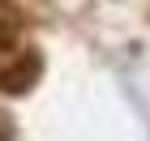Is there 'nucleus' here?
Returning a JSON list of instances; mask_svg holds the SVG:
<instances>
[{
	"instance_id": "f257e3e1",
	"label": "nucleus",
	"mask_w": 150,
	"mask_h": 141,
	"mask_svg": "<svg viewBox=\"0 0 150 141\" xmlns=\"http://www.w3.org/2000/svg\"><path fill=\"white\" fill-rule=\"evenodd\" d=\"M39 77V56H26L17 69H9L0 77V90H30V81Z\"/></svg>"
},
{
	"instance_id": "f03ea898",
	"label": "nucleus",
	"mask_w": 150,
	"mask_h": 141,
	"mask_svg": "<svg viewBox=\"0 0 150 141\" xmlns=\"http://www.w3.org/2000/svg\"><path fill=\"white\" fill-rule=\"evenodd\" d=\"M13 39H17L13 22H4V17H0V51H9V47H13Z\"/></svg>"
}]
</instances>
